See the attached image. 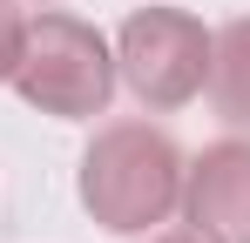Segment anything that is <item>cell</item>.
Wrapping results in <instances>:
<instances>
[{
  "label": "cell",
  "instance_id": "6da1fadb",
  "mask_svg": "<svg viewBox=\"0 0 250 243\" xmlns=\"http://www.w3.org/2000/svg\"><path fill=\"white\" fill-rule=\"evenodd\" d=\"M82 209L108 237H149L183 202V149L149 122H108L82 149Z\"/></svg>",
  "mask_w": 250,
  "mask_h": 243
},
{
  "label": "cell",
  "instance_id": "7a4b0ae2",
  "mask_svg": "<svg viewBox=\"0 0 250 243\" xmlns=\"http://www.w3.org/2000/svg\"><path fill=\"white\" fill-rule=\"evenodd\" d=\"M115 47L75 14H34L21 61H14V88L27 108L54 122H88L115 101Z\"/></svg>",
  "mask_w": 250,
  "mask_h": 243
},
{
  "label": "cell",
  "instance_id": "3957f363",
  "mask_svg": "<svg viewBox=\"0 0 250 243\" xmlns=\"http://www.w3.org/2000/svg\"><path fill=\"white\" fill-rule=\"evenodd\" d=\"M209 34L196 14H183V7H135L122 20V34H115V75L128 81V95L142 101V108H183V101H196L209 81Z\"/></svg>",
  "mask_w": 250,
  "mask_h": 243
},
{
  "label": "cell",
  "instance_id": "277c9868",
  "mask_svg": "<svg viewBox=\"0 0 250 243\" xmlns=\"http://www.w3.org/2000/svg\"><path fill=\"white\" fill-rule=\"evenodd\" d=\"M176 209L203 243H250V135H223L196 162H183Z\"/></svg>",
  "mask_w": 250,
  "mask_h": 243
},
{
  "label": "cell",
  "instance_id": "5b68a950",
  "mask_svg": "<svg viewBox=\"0 0 250 243\" xmlns=\"http://www.w3.org/2000/svg\"><path fill=\"white\" fill-rule=\"evenodd\" d=\"M209 101H216V115L230 122L237 135H250V14L244 20H230L216 47H209Z\"/></svg>",
  "mask_w": 250,
  "mask_h": 243
},
{
  "label": "cell",
  "instance_id": "8992f818",
  "mask_svg": "<svg viewBox=\"0 0 250 243\" xmlns=\"http://www.w3.org/2000/svg\"><path fill=\"white\" fill-rule=\"evenodd\" d=\"M21 40H27V20H21V7H14V0H0V81H14Z\"/></svg>",
  "mask_w": 250,
  "mask_h": 243
},
{
  "label": "cell",
  "instance_id": "52a82bcc",
  "mask_svg": "<svg viewBox=\"0 0 250 243\" xmlns=\"http://www.w3.org/2000/svg\"><path fill=\"white\" fill-rule=\"evenodd\" d=\"M142 243H203V237H196V230H149Z\"/></svg>",
  "mask_w": 250,
  "mask_h": 243
}]
</instances>
